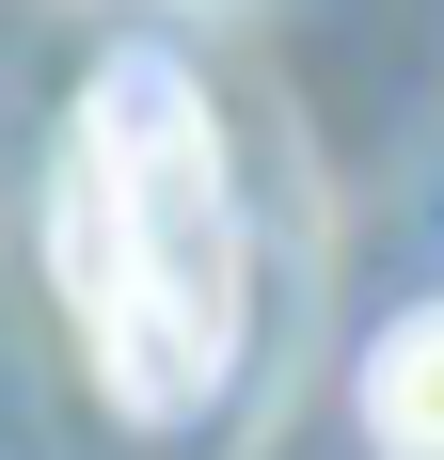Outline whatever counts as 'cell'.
I'll return each instance as SVG.
<instances>
[{
    "mask_svg": "<svg viewBox=\"0 0 444 460\" xmlns=\"http://www.w3.org/2000/svg\"><path fill=\"white\" fill-rule=\"evenodd\" d=\"M48 254L80 286V333L128 413H175L222 381V349H238V190H222V128L191 95V64H159V48L95 64Z\"/></svg>",
    "mask_w": 444,
    "mask_h": 460,
    "instance_id": "obj_1",
    "label": "cell"
},
{
    "mask_svg": "<svg viewBox=\"0 0 444 460\" xmlns=\"http://www.w3.org/2000/svg\"><path fill=\"white\" fill-rule=\"evenodd\" d=\"M365 429L381 460H444V302H413L381 333V366H365Z\"/></svg>",
    "mask_w": 444,
    "mask_h": 460,
    "instance_id": "obj_2",
    "label": "cell"
}]
</instances>
